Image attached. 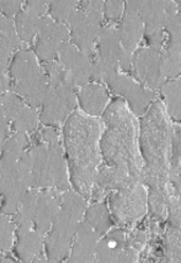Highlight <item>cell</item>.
<instances>
[{"label":"cell","instance_id":"cell-1","mask_svg":"<svg viewBox=\"0 0 181 263\" xmlns=\"http://www.w3.org/2000/svg\"><path fill=\"white\" fill-rule=\"evenodd\" d=\"M98 122L82 115H73L66 131V145L70 154L73 180L81 193H88L98 162L96 137Z\"/></svg>","mask_w":181,"mask_h":263},{"label":"cell","instance_id":"cell-2","mask_svg":"<svg viewBox=\"0 0 181 263\" xmlns=\"http://www.w3.org/2000/svg\"><path fill=\"white\" fill-rule=\"evenodd\" d=\"M50 87L44 99V109L40 116L44 123L59 124L66 120L75 107V98L69 76L57 63L48 65Z\"/></svg>","mask_w":181,"mask_h":263},{"label":"cell","instance_id":"cell-3","mask_svg":"<svg viewBox=\"0 0 181 263\" xmlns=\"http://www.w3.org/2000/svg\"><path fill=\"white\" fill-rule=\"evenodd\" d=\"M34 184L42 188L66 190L70 188L66 162L58 143L40 145L33 149Z\"/></svg>","mask_w":181,"mask_h":263},{"label":"cell","instance_id":"cell-4","mask_svg":"<svg viewBox=\"0 0 181 263\" xmlns=\"http://www.w3.org/2000/svg\"><path fill=\"white\" fill-rule=\"evenodd\" d=\"M12 77L15 80L16 92L28 100L33 106L44 101L48 93V83L40 72L36 56L31 51H20L11 66Z\"/></svg>","mask_w":181,"mask_h":263},{"label":"cell","instance_id":"cell-5","mask_svg":"<svg viewBox=\"0 0 181 263\" xmlns=\"http://www.w3.org/2000/svg\"><path fill=\"white\" fill-rule=\"evenodd\" d=\"M37 33L38 42L36 44V52L43 61L52 60L60 44L69 40V30L66 27L50 17H42L38 21Z\"/></svg>","mask_w":181,"mask_h":263},{"label":"cell","instance_id":"cell-6","mask_svg":"<svg viewBox=\"0 0 181 263\" xmlns=\"http://www.w3.org/2000/svg\"><path fill=\"white\" fill-rule=\"evenodd\" d=\"M58 56L61 67L69 76L71 83L74 85H83L89 79L93 67L88 57L76 49L74 45L64 42L58 49Z\"/></svg>","mask_w":181,"mask_h":263},{"label":"cell","instance_id":"cell-7","mask_svg":"<svg viewBox=\"0 0 181 263\" xmlns=\"http://www.w3.org/2000/svg\"><path fill=\"white\" fill-rule=\"evenodd\" d=\"M58 208V199L51 192H44L36 199L34 217L36 229L40 235L47 233L51 228L59 211Z\"/></svg>","mask_w":181,"mask_h":263},{"label":"cell","instance_id":"cell-8","mask_svg":"<svg viewBox=\"0 0 181 263\" xmlns=\"http://www.w3.org/2000/svg\"><path fill=\"white\" fill-rule=\"evenodd\" d=\"M70 22L73 29L75 42L83 50H89L97 33V22L83 12H76L71 15Z\"/></svg>","mask_w":181,"mask_h":263},{"label":"cell","instance_id":"cell-9","mask_svg":"<svg viewBox=\"0 0 181 263\" xmlns=\"http://www.w3.org/2000/svg\"><path fill=\"white\" fill-rule=\"evenodd\" d=\"M75 241L71 261H90L93 258L97 234L89 224H79L75 230Z\"/></svg>","mask_w":181,"mask_h":263},{"label":"cell","instance_id":"cell-10","mask_svg":"<svg viewBox=\"0 0 181 263\" xmlns=\"http://www.w3.org/2000/svg\"><path fill=\"white\" fill-rule=\"evenodd\" d=\"M80 101L83 109L92 115H98L103 111L107 101V94L101 86L92 85L84 87L80 93Z\"/></svg>","mask_w":181,"mask_h":263},{"label":"cell","instance_id":"cell-11","mask_svg":"<svg viewBox=\"0 0 181 263\" xmlns=\"http://www.w3.org/2000/svg\"><path fill=\"white\" fill-rule=\"evenodd\" d=\"M124 249V235L121 232H113L99 243L96 253L97 260L99 261H118L121 260Z\"/></svg>","mask_w":181,"mask_h":263},{"label":"cell","instance_id":"cell-12","mask_svg":"<svg viewBox=\"0 0 181 263\" xmlns=\"http://www.w3.org/2000/svg\"><path fill=\"white\" fill-rule=\"evenodd\" d=\"M40 249H42V240H40L39 233H33L29 231L19 233L17 254H19L21 260H38Z\"/></svg>","mask_w":181,"mask_h":263},{"label":"cell","instance_id":"cell-13","mask_svg":"<svg viewBox=\"0 0 181 263\" xmlns=\"http://www.w3.org/2000/svg\"><path fill=\"white\" fill-rule=\"evenodd\" d=\"M138 73L151 87L160 84V60L152 51H148L138 60Z\"/></svg>","mask_w":181,"mask_h":263},{"label":"cell","instance_id":"cell-14","mask_svg":"<svg viewBox=\"0 0 181 263\" xmlns=\"http://www.w3.org/2000/svg\"><path fill=\"white\" fill-rule=\"evenodd\" d=\"M37 24L38 20H36V16L33 14L27 11L20 13L16 17L17 37H20L25 42H29L37 33Z\"/></svg>","mask_w":181,"mask_h":263},{"label":"cell","instance_id":"cell-15","mask_svg":"<svg viewBox=\"0 0 181 263\" xmlns=\"http://www.w3.org/2000/svg\"><path fill=\"white\" fill-rule=\"evenodd\" d=\"M14 122L19 133H27V131H31L36 126L37 115L31 108L24 106L21 108V110L17 112Z\"/></svg>","mask_w":181,"mask_h":263},{"label":"cell","instance_id":"cell-16","mask_svg":"<svg viewBox=\"0 0 181 263\" xmlns=\"http://www.w3.org/2000/svg\"><path fill=\"white\" fill-rule=\"evenodd\" d=\"M0 41L10 48H15L19 44L15 26L7 17H0Z\"/></svg>","mask_w":181,"mask_h":263},{"label":"cell","instance_id":"cell-17","mask_svg":"<svg viewBox=\"0 0 181 263\" xmlns=\"http://www.w3.org/2000/svg\"><path fill=\"white\" fill-rule=\"evenodd\" d=\"M27 145V137L25 133H19L15 136L7 140L5 144V152H4V156H8L14 158V159H19L22 157V153H24V149Z\"/></svg>","mask_w":181,"mask_h":263},{"label":"cell","instance_id":"cell-18","mask_svg":"<svg viewBox=\"0 0 181 263\" xmlns=\"http://www.w3.org/2000/svg\"><path fill=\"white\" fill-rule=\"evenodd\" d=\"M14 225L5 215H0V252L10 249L13 241Z\"/></svg>","mask_w":181,"mask_h":263},{"label":"cell","instance_id":"cell-19","mask_svg":"<svg viewBox=\"0 0 181 263\" xmlns=\"http://www.w3.org/2000/svg\"><path fill=\"white\" fill-rule=\"evenodd\" d=\"M87 216L89 225L94 230H96L97 232H104L107 229V225H105L107 220V215L105 212V209L102 208V205H96L90 209Z\"/></svg>","mask_w":181,"mask_h":263},{"label":"cell","instance_id":"cell-20","mask_svg":"<svg viewBox=\"0 0 181 263\" xmlns=\"http://www.w3.org/2000/svg\"><path fill=\"white\" fill-rule=\"evenodd\" d=\"M74 7V2H56L51 5V13L54 19L60 24V22L70 20L71 15L73 14Z\"/></svg>","mask_w":181,"mask_h":263},{"label":"cell","instance_id":"cell-21","mask_svg":"<svg viewBox=\"0 0 181 263\" xmlns=\"http://www.w3.org/2000/svg\"><path fill=\"white\" fill-rule=\"evenodd\" d=\"M47 10V4L44 2H29L28 5H27V12L33 14L34 16L38 17L42 15L43 13Z\"/></svg>","mask_w":181,"mask_h":263},{"label":"cell","instance_id":"cell-22","mask_svg":"<svg viewBox=\"0 0 181 263\" xmlns=\"http://www.w3.org/2000/svg\"><path fill=\"white\" fill-rule=\"evenodd\" d=\"M11 49L6 45L5 43H3L2 41H0V70H5L7 65H8V62H10V57H11Z\"/></svg>","mask_w":181,"mask_h":263},{"label":"cell","instance_id":"cell-23","mask_svg":"<svg viewBox=\"0 0 181 263\" xmlns=\"http://www.w3.org/2000/svg\"><path fill=\"white\" fill-rule=\"evenodd\" d=\"M20 5V2H0V10L7 16H12L19 11Z\"/></svg>","mask_w":181,"mask_h":263},{"label":"cell","instance_id":"cell-24","mask_svg":"<svg viewBox=\"0 0 181 263\" xmlns=\"http://www.w3.org/2000/svg\"><path fill=\"white\" fill-rule=\"evenodd\" d=\"M7 135H8V128L7 125H0V151H2V148L5 146L6 144V138H7Z\"/></svg>","mask_w":181,"mask_h":263},{"label":"cell","instance_id":"cell-25","mask_svg":"<svg viewBox=\"0 0 181 263\" xmlns=\"http://www.w3.org/2000/svg\"><path fill=\"white\" fill-rule=\"evenodd\" d=\"M8 88V79L7 77L3 73V71L0 70V93L5 92Z\"/></svg>","mask_w":181,"mask_h":263}]
</instances>
